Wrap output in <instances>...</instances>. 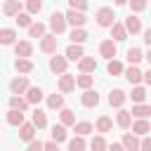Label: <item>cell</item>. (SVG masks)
Masks as SVG:
<instances>
[{
  "label": "cell",
  "instance_id": "6da1fadb",
  "mask_svg": "<svg viewBox=\"0 0 151 151\" xmlns=\"http://www.w3.org/2000/svg\"><path fill=\"white\" fill-rule=\"evenodd\" d=\"M116 12H113V7H99L97 12H94V21H97V26L99 28H111L113 24H116Z\"/></svg>",
  "mask_w": 151,
  "mask_h": 151
},
{
  "label": "cell",
  "instance_id": "7a4b0ae2",
  "mask_svg": "<svg viewBox=\"0 0 151 151\" xmlns=\"http://www.w3.org/2000/svg\"><path fill=\"white\" fill-rule=\"evenodd\" d=\"M47 26H50V31H52V35H61L64 31H66V14L64 12H59V9H54V12H50V19H47Z\"/></svg>",
  "mask_w": 151,
  "mask_h": 151
},
{
  "label": "cell",
  "instance_id": "3957f363",
  "mask_svg": "<svg viewBox=\"0 0 151 151\" xmlns=\"http://www.w3.org/2000/svg\"><path fill=\"white\" fill-rule=\"evenodd\" d=\"M28 87H31L28 76H14V78L9 80V92H12V94H17V97L26 94V92H28Z\"/></svg>",
  "mask_w": 151,
  "mask_h": 151
},
{
  "label": "cell",
  "instance_id": "277c9868",
  "mask_svg": "<svg viewBox=\"0 0 151 151\" xmlns=\"http://www.w3.org/2000/svg\"><path fill=\"white\" fill-rule=\"evenodd\" d=\"M125 31H127V35H139V33H144V26H142V19H139V14H127L125 17Z\"/></svg>",
  "mask_w": 151,
  "mask_h": 151
},
{
  "label": "cell",
  "instance_id": "5b68a950",
  "mask_svg": "<svg viewBox=\"0 0 151 151\" xmlns=\"http://www.w3.org/2000/svg\"><path fill=\"white\" fill-rule=\"evenodd\" d=\"M64 14H66V24H68V26H73V28H85V24H87V17H85V12L66 9Z\"/></svg>",
  "mask_w": 151,
  "mask_h": 151
},
{
  "label": "cell",
  "instance_id": "8992f818",
  "mask_svg": "<svg viewBox=\"0 0 151 151\" xmlns=\"http://www.w3.org/2000/svg\"><path fill=\"white\" fill-rule=\"evenodd\" d=\"M57 90H59L61 94H71V92L76 90V76H71V73H61L59 80H57Z\"/></svg>",
  "mask_w": 151,
  "mask_h": 151
},
{
  "label": "cell",
  "instance_id": "52a82bcc",
  "mask_svg": "<svg viewBox=\"0 0 151 151\" xmlns=\"http://www.w3.org/2000/svg\"><path fill=\"white\" fill-rule=\"evenodd\" d=\"M12 47H14V57H19V59H31V54H33L31 40H17Z\"/></svg>",
  "mask_w": 151,
  "mask_h": 151
},
{
  "label": "cell",
  "instance_id": "ba28073f",
  "mask_svg": "<svg viewBox=\"0 0 151 151\" xmlns=\"http://www.w3.org/2000/svg\"><path fill=\"white\" fill-rule=\"evenodd\" d=\"M47 66H50V71H52V73H57V76H61V73H68V71H66V68H68V59H66V57L52 54Z\"/></svg>",
  "mask_w": 151,
  "mask_h": 151
},
{
  "label": "cell",
  "instance_id": "9c48e42d",
  "mask_svg": "<svg viewBox=\"0 0 151 151\" xmlns=\"http://www.w3.org/2000/svg\"><path fill=\"white\" fill-rule=\"evenodd\" d=\"M123 76H125V80H127L132 87L144 83V71H142L139 66H125V73H123Z\"/></svg>",
  "mask_w": 151,
  "mask_h": 151
},
{
  "label": "cell",
  "instance_id": "30bf717a",
  "mask_svg": "<svg viewBox=\"0 0 151 151\" xmlns=\"http://www.w3.org/2000/svg\"><path fill=\"white\" fill-rule=\"evenodd\" d=\"M116 52H118V42H113L111 38L109 40H101L99 42V54L106 59V61H111V59H116Z\"/></svg>",
  "mask_w": 151,
  "mask_h": 151
},
{
  "label": "cell",
  "instance_id": "8fae6325",
  "mask_svg": "<svg viewBox=\"0 0 151 151\" xmlns=\"http://www.w3.org/2000/svg\"><path fill=\"white\" fill-rule=\"evenodd\" d=\"M80 104L85 106V109H94V106H99V92L97 90H83V94H80Z\"/></svg>",
  "mask_w": 151,
  "mask_h": 151
},
{
  "label": "cell",
  "instance_id": "7c38bea8",
  "mask_svg": "<svg viewBox=\"0 0 151 151\" xmlns=\"http://www.w3.org/2000/svg\"><path fill=\"white\" fill-rule=\"evenodd\" d=\"M125 101H127V94H125L120 87H113V90L109 92V106H111V109H123Z\"/></svg>",
  "mask_w": 151,
  "mask_h": 151
},
{
  "label": "cell",
  "instance_id": "4fadbf2b",
  "mask_svg": "<svg viewBox=\"0 0 151 151\" xmlns=\"http://www.w3.org/2000/svg\"><path fill=\"white\" fill-rule=\"evenodd\" d=\"M57 35H52V33H47L45 38H40V52H45V54H57Z\"/></svg>",
  "mask_w": 151,
  "mask_h": 151
},
{
  "label": "cell",
  "instance_id": "5bb4252c",
  "mask_svg": "<svg viewBox=\"0 0 151 151\" xmlns=\"http://www.w3.org/2000/svg\"><path fill=\"white\" fill-rule=\"evenodd\" d=\"M132 113L127 111V109H118V113H116V125L120 127V130H130L132 127Z\"/></svg>",
  "mask_w": 151,
  "mask_h": 151
},
{
  "label": "cell",
  "instance_id": "9a60e30c",
  "mask_svg": "<svg viewBox=\"0 0 151 151\" xmlns=\"http://www.w3.org/2000/svg\"><path fill=\"white\" fill-rule=\"evenodd\" d=\"M149 132H151V123H149L146 118H134V120H132V134L146 137Z\"/></svg>",
  "mask_w": 151,
  "mask_h": 151
},
{
  "label": "cell",
  "instance_id": "2e32d148",
  "mask_svg": "<svg viewBox=\"0 0 151 151\" xmlns=\"http://www.w3.org/2000/svg\"><path fill=\"white\" fill-rule=\"evenodd\" d=\"M35 132H38V127H35L31 120H26V123L19 127V139L28 144V142H33V139H35Z\"/></svg>",
  "mask_w": 151,
  "mask_h": 151
},
{
  "label": "cell",
  "instance_id": "e0dca14e",
  "mask_svg": "<svg viewBox=\"0 0 151 151\" xmlns=\"http://www.w3.org/2000/svg\"><path fill=\"white\" fill-rule=\"evenodd\" d=\"M120 144L125 146V151H139V146H142V137H137V134H132V132H125L123 139H120Z\"/></svg>",
  "mask_w": 151,
  "mask_h": 151
},
{
  "label": "cell",
  "instance_id": "ac0fdd59",
  "mask_svg": "<svg viewBox=\"0 0 151 151\" xmlns=\"http://www.w3.org/2000/svg\"><path fill=\"white\" fill-rule=\"evenodd\" d=\"M5 120H7V125H12V127H21V125L26 123V116H24L21 111H17V109H9V111L5 113Z\"/></svg>",
  "mask_w": 151,
  "mask_h": 151
},
{
  "label": "cell",
  "instance_id": "d6986e66",
  "mask_svg": "<svg viewBox=\"0 0 151 151\" xmlns=\"http://www.w3.org/2000/svg\"><path fill=\"white\" fill-rule=\"evenodd\" d=\"M94 130H97L99 134L111 132V130H113V118H111V116H106V113H101V116L94 120Z\"/></svg>",
  "mask_w": 151,
  "mask_h": 151
},
{
  "label": "cell",
  "instance_id": "ffe728a7",
  "mask_svg": "<svg viewBox=\"0 0 151 151\" xmlns=\"http://www.w3.org/2000/svg\"><path fill=\"white\" fill-rule=\"evenodd\" d=\"M21 9H24V2H19V0H5V5H2L5 17H19Z\"/></svg>",
  "mask_w": 151,
  "mask_h": 151
},
{
  "label": "cell",
  "instance_id": "44dd1931",
  "mask_svg": "<svg viewBox=\"0 0 151 151\" xmlns=\"http://www.w3.org/2000/svg\"><path fill=\"white\" fill-rule=\"evenodd\" d=\"M64 57H66L68 61H76V64H78V61H80V59L85 57V50H83V45H73V42H71V45L66 47Z\"/></svg>",
  "mask_w": 151,
  "mask_h": 151
},
{
  "label": "cell",
  "instance_id": "7402d4cb",
  "mask_svg": "<svg viewBox=\"0 0 151 151\" xmlns=\"http://www.w3.org/2000/svg\"><path fill=\"white\" fill-rule=\"evenodd\" d=\"M33 68H35V64L31 61V59H14V71L19 73V76H28V73H33Z\"/></svg>",
  "mask_w": 151,
  "mask_h": 151
},
{
  "label": "cell",
  "instance_id": "603a6c76",
  "mask_svg": "<svg viewBox=\"0 0 151 151\" xmlns=\"http://www.w3.org/2000/svg\"><path fill=\"white\" fill-rule=\"evenodd\" d=\"M111 40H113V42L127 40V31H125V24H123V21H116V24L111 26Z\"/></svg>",
  "mask_w": 151,
  "mask_h": 151
},
{
  "label": "cell",
  "instance_id": "cb8c5ba5",
  "mask_svg": "<svg viewBox=\"0 0 151 151\" xmlns=\"http://www.w3.org/2000/svg\"><path fill=\"white\" fill-rule=\"evenodd\" d=\"M42 99H45L42 87H40V85H31L28 92H26V101H28V104H40Z\"/></svg>",
  "mask_w": 151,
  "mask_h": 151
},
{
  "label": "cell",
  "instance_id": "d4e9b609",
  "mask_svg": "<svg viewBox=\"0 0 151 151\" xmlns=\"http://www.w3.org/2000/svg\"><path fill=\"white\" fill-rule=\"evenodd\" d=\"M17 40H19V35H17V31H14V28H0V45H2V47L14 45Z\"/></svg>",
  "mask_w": 151,
  "mask_h": 151
},
{
  "label": "cell",
  "instance_id": "484cf974",
  "mask_svg": "<svg viewBox=\"0 0 151 151\" xmlns=\"http://www.w3.org/2000/svg\"><path fill=\"white\" fill-rule=\"evenodd\" d=\"M78 71H80V73H94V71H97V59L85 54V57L78 61Z\"/></svg>",
  "mask_w": 151,
  "mask_h": 151
},
{
  "label": "cell",
  "instance_id": "4316f807",
  "mask_svg": "<svg viewBox=\"0 0 151 151\" xmlns=\"http://www.w3.org/2000/svg\"><path fill=\"white\" fill-rule=\"evenodd\" d=\"M45 101H47V109H50V111H61V109H64V94H61V92H59V94H57V92H54V94H47Z\"/></svg>",
  "mask_w": 151,
  "mask_h": 151
},
{
  "label": "cell",
  "instance_id": "83f0119b",
  "mask_svg": "<svg viewBox=\"0 0 151 151\" xmlns=\"http://www.w3.org/2000/svg\"><path fill=\"white\" fill-rule=\"evenodd\" d=\"M52 142H57V144H61V142H66L68 139V132H66V125H61V123H54L52 125Z\"/></svg>",
  "mask_w": 151,
  "mask_h": 151
},
{
  "label": "cell",
  "instance_id": "f1b7e54d",
  "mask_svg": "<svg viewBox=\"0 0 151 151\" xmlns=\"http://www.w3.org/2000/svg\"><path fill=\"white\" fill-rule=\"evenodd\" d=\"M47 35V26L42 24V21H33L31 26H28V38H45Z\"/></svg>",
  "mask_w": 151,
  "mask_h": 151
},
{
  "label": "cell",
  "instance_id": "f546056e",
  "mask_svg": "<svg viewBox=\"0 0 151 151\" xmlns=\"http://www.w3.org/2000/svg\"><path fill=\"white\" fill-rule=\"evenodd\" d=\"M127 97L132 99V104H146V87L144 85H134Z\"/></svg>",
  "mask_w": 151,
  "mask_h": 151
},
{
  "label": "cell",
  "instance_id": "4dcf8cb0",
  "mask_svg": "<svg viewBox=\"0 0 151 151\" xmlns=\"http://www.w3.org/2000/svg\"><path fill=\"white\" fill-rule=\"evenodd\" d=\"M59 123H61V125H66V127H73V125L78 123V120H76V111H71V109H66V106H64V109L59 111Z\"/></svg>",
  "mask_w": 151,
  "mask_h": 151
},
{
  "label": "cell",
  "instance_id": "1f68e13d",
  "mask_svg": "<svg viewBox=\"0 0 151 151\" xmlns=\"http://www.w3.org/2000/svg\"><path fill=\"white\" fill-rule=\"evenodd\" d=\"M87 149H90V151H109V142L104 139V134H94V137L90 139Z\"/></svg>",
  "mask_w": 151,
  "mask_h": 151
},
{
  "label": "cell",
  "instance_id": "d6a6232c",
  "mask_svg": "<svg viewBox=\"0 0 151 151\" xmlns=\"http://www.w3.org/2000/svg\"><path fill=\"white\" fill-rule=\"evenodd\" d=\"M73 132H76L78 137H87L90 132H94V125H92L90 120H78V123L73 125Z\"/></svg>",
  "mask_w": 151,
  "mask_h": 151
},
{
  "label": "cell",
  "instance_id": "836d02e7",
  "mask_svg": "<svg viewBox=\"0 0 151 151\" xmlns=\"http://www.w3.org/2000/svg\"><path fill=\"white\" fill-rule=\"evenodd\" d=\"M132 118H146L149 120V116H151V104H132Z\"/></svg>",
  "mask_w": 151,
  "mask_h": 151
},
{
  "label": "cell",
  "instance_id": "e575fe53",
  "mask_svg": "<svg viewBox=\"0 0 151 151\" xmlns=\"http://www.w3.org/2000/svg\"><path fill=\"white\" fill-rule=\"evenodd\" d=\"M125 59L130 61V66H139V61L144 59V52H142L139 47H130V50L125 52Z\"/></svg>",
  "mask_w": 151,
  "mask_h": 151
},
{
  "label": "cell",
  "instance_id": "d590c367",
  "mask_svg": "<svg viewBox=\"0 0 151 151\" xmlns=\"http://www.w3.org/2000/svg\"><path fill=\"white\" fill-rule=\"evenodd\" d=\"M92 85H94V76H92V73H80V76H76V87L90 90Z\"/></svg>",
  "mask_w": 151,
  "mask_h": 151
},
{
  "label": "cell",
  "instance_id": "8d00e7d4",
  "mask_svg": "<svg viewBox=\"0 0 151 151\" xmlns=\"http://www.w3.org/2000/svg\"><path fill=\"white\" fill-rule=\"evenodd\" d=\"M28 101H26V97H17V94H12L9 97V109H17V111H21V113H26L28 111Z\"/></svg>",
  "mask_w": 151,
  "mask_h": 151
},
{
  "label": "cell",
  "instance_id": "74e56055",
  "mask_svg": "<svg viewBox=\"0 0 151 151\" xmlns=\"http://www.w3.org/2000/svg\"><path fill=\"white\" fill-rule=\"evenodd\" d=\"M31 123H33L38 130L47 127V113H45L42 109H35V111H33V116H31Z\"/></svg>",
  "mask_w": 151,
  "mask_h": 151
},
{
  "label": "cell",
  "instance_id": "f35d334b",
  "mask_svg": "<svg viewBox=\"0 0 151 151\" xmlns=\"http://www.w3.org/2000/svg\"><path fill=\"white\" fill-rule=\"evenodd\" d=\"M68 38H71V42H73V45H83V42H87V38H90V35H87V31H85V28H73V31L68 33Z\"/></svg>",
  "mask_w": 151,
  "mask_h": 151
},
{
  "label": "cell",
  "instance_id": "ab89813d",
  "mask_svg": "<svg viewBox=\"0 0 151 151\" xmlns=\"http://www.w3.org/2000/svg\"><path fill=\"white\" fill-rule=\"evenodd\" d=\"M106 73H109V76H123V73H125V66H123V61H118V59H111V61L106 64Z\"/></svg>",
  "mask_w": 151,
  "mask_h": 151
},
{
  "label": "cell",
  "instance_id": "60d3db41",
  "mask_svg": "<svg viewBox=\"0 0 151 151\" xmlns=\"http://www.w3.org/2000/svg\"><path fill=\"white\" fill-rule=\"evenodd\" d=\"M68 151H87V142H85V137H73V139H68Z\"/></svg>",
  "mask_w": 151,
  "mask_h": 151
},
{
  "label": "cell",
  "instance_id": "b9f144b4",
  "mask_svg": "<svg viewBox=\"0 0 151 151\" xmlns=\"http://www.w3.org/2000/svg\"><path fill=\"white\" fill-rule=\"evenodd\" d=\"M42 5H45L42 0H24V7H26V12H28L31 17H33V14H38V12L42 9Z\"/></svg>",
  "mask_w": 151,
  "mask_h": 151
},
{
  "label": "cell",
  "instance_id": "7bdbcfd3",
  "mask_svg": "<svg viewBox=\"0 0 151 151\" xmlns=\"http://www.w3.org/2000/svg\"><path fill=\"white\" fill-rule=\"evenodd\" d=\"M14 21H17V26H19V28H28V26L33 24V17H31L28 12H21L19 17H14Z\"/></svg>",
  "mask_w": 151,
  "mask_h": 151
},
{
  "label": "cell",
  "instance_id": "ee69618b",
  "mask_svg": "<svg viewBox=\"0 0 151 151\" xmlns=\"http://www.w3.org/2000/svg\"><path fill=\"white\" fill-rule=\"evenodd\" d=\"M127 5H130V12L132 14H139V12L146 9V0H130Z\"/></svg>",
  "mask_w": 151,
  "mask_h": 151
},
{
  "label": "cell",
  "instance_id": "f6af8a7d",
  "mask_svg": "<svg viewBox=\"0 0 151 151\" xmlns=\"http://www.w3.org/2000/svg\"><path fill=\"white\" fill-rule=\"evenodd\" d=\"M87 0H68V9H76V12H85L87 9Z\"/></svg>",
  "mask_w": 151,
  "mask_h": 151
},
{
  "label": "cell",
  "instance_id": "bcb514c9",
  "mask_svg": "<svg viewBox=\"0 0 151 151\" xmlns=\"http://www.w3.org/2000/svg\"><path fill=\"white\" fill-rule=\"evenodd\" d=\"M26 151H45V142H40V139H33V142H28Z\"/></svg>",
  "mask_w": 151,
  "mask_h": 151
},
{
  "label": "cell",
  "instance_id": "7dc6e473",
  "mask_svg": "<svg viewBox=\"0 0 151 151\" xmlns=\"http://www.w3.org/2000/svg\"><path fill=\"white\" fill-rule=\"evenodd\" d=\"M139 151H151V137H149V134L142 137V146H139Z\"/></svg>",
  "mask_w": 151,
  "mask_h": 151
},
{
  "label": "cell",
  "instance_id": "c3c4849f",
  "mask_svg": "<svg viewBox=\"0 0 151 151\" xmlns=\"http://www.w3.org/2000/svg\"><path fill=\"white\" fill-rule=\"evenodd\" d=\"M45 151H61V149H59V144H57V142H52V139H50V142H45Z\"/></svg>",
  "mask_w": 151,
  "mask_h": 151
},
{
  "label": "cell",
  "instance_id": "681fc988",
  "mask_svg": "<svg viewBox=\"0 0 151 151\" xmlns=\"http://www.w3.org/2000/svg\"><path fill=\"white\" fill-rule=\"evenodd\" d=\"M142 35H144V42L151 47V26H149V28H144V33H142Z\"/></svg>",
  "mask_w": 151,
  "mask_h": 151
},
{
  "label": "cell",
  "instance_id": "f907efd6",
  "mask_svg": "<svg viewBox=\"0 0 151 151\" xmlns=\"http://www.w3.org/2000/svg\"><path fill=\"white\" fill-rule=\"evenodd\" d=\"M109 151H125V146L120 142H113V144H109Z\"/></svg>",
  "mask_w": 151,
  "mask_h": 151
},
{
  "label": "cell",
  "instance_id": "816d5d0a",
  "mask_svg": "<svg viewBox=\"0 0 151 151\" xmlns=\"http://www.w3.org/2000/svg\"><path fill=\"white\" fill-rule=\"evenodd\" d=\"M144 83L151 87V66H149V71H144Z\"/></svg>",
  "mask_w": 151,
  "mask_h": 151
},
{
  "label": "cell",
  "instance_id": "f5cc1de1",
  "mask_svg": "<svg viewBox=\"0 0 151 151\" xmlns=\"http://www.w3.org/2000/svg\"><path fill=\"white\" fill-rule=\"evenodd\" d=\"M144 59H146V61H149V66H151V47H149V52L144 54Z\"/></svg>",
  "mask_w": 151,
  "mask_h": 151
},
{
  "label": "cell",
  "instance_id": "db71d44e",
  "mask_svg": "<svg viewBox=\"0 0 151 151\" xmlns=\"http://www.w3.org/2000/svg\"><path fill=\"white\" fill-rule=\"evenodd\" d=\"M130 0H113V5H127Z\"/></svg>",
  "mask_w": 151,
  "mask_h": 151
},
{
  "label": "cell",
  "instance_id": "11a10c76",
  "mask_svg": "<svg viewBox=\"0 0 151 151\" xmlns=\"http://www.w3.org/2000/svg\"><path fill=\"white\" fill-rule=\"evenodd\" d=\"M19 2H24V0H19Z\"/></svg>",
  "mask_w": 151,
  "mask_h": 151
}]
</instances>
